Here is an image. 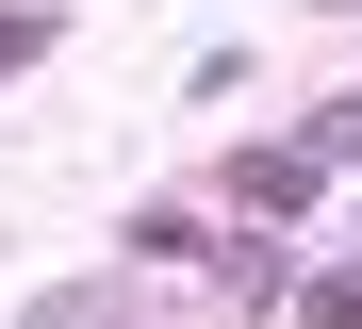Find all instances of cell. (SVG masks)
Listing matches in <instances>:
<instances>
[{"label": "cell", "instance_id": "6", "mask_svg": "<svg viewBox=\"0 0 362 329\" xmlns=\"http://www.w3.org/2000/svg\"><path fill=\"white\" fill-rule=\"evenodd\" d=\"M49 50V17H33V0H0V66H33Z\"/></svg>", "mask_w": 362, "mask_h": 329}, {"label": "cell", "instance_id": "5", "mask_svg": "<svg viewBox=\"0 0 362 329\" xmlns=\"http://www.w3.org/2000/svg\"><path fill=\"white\" fill-rule=\"evenodd\" d=\"M313 165H362V99H329V115H313Z\"/></svg>", "mask_w": 362, "mask_h": 329}, {"label": "cell", "instance_id": "4", "mask_svg": "<svg viewBox=\"0 0 362 329\" xmlns=\"http://www.w3.org/2000/svg\"><path fill=\"white\" fill-rule=\"evenodd\" d=\"M296 329H362V263H313L296 280Z\"/></svg>", "mask_w": 362, "mask_h": 329}, {"label": "cell", "instance_id": "1", "mask_svg": "<svg viewBox=\"0 0 362 329\" xmlns=\"http://www.w3.org/2000/svg\"><path fill=\"white\" fill-rule=\"evenodd\" d=\"M230 181H247V214H313V181H329V165H313V132H296V149H247Z\"/></svg>", "mask_w": 362, "mask_h": 329}, {"label": "cell", "instance_id": "2", "mask_svg": "<svg viewBox=\"0 0 362 329\" xmlns=\"http://www.w3.org/2000/svg\"><path fill=\"white\" fill-rule=\"evenodd\" d=\"M214 280H230V313H296V263L247 231V247H214Z\"/></svg>", "mask_w": 362, "mask_h": 329}, {"label": "cell", "instance_id": "7", "mask_svg": "<svg viewBox=\"0 0 362 329\" xmlns=\"http://www.w3.org/2000/svg\"><path fill=\"white\" fill-rule=\"evenodd\" d=\"M346 17H362V0H346Z\"/></svg>", "mask_w": 362, "mask_h": 329}, {"label": "cell", "instance_id": "3", "mask_svg": "<svg viewBox=\"0 0 362 329\" xmlns=\"http://www.w3.org/2000/svg\"><path fill=\"white\" fill-rule=\"evenodd\" d=\"M17 329H148V313H132V296H115V280H66V296H33Z\"/></svg>", "mask_w": 362, "mask_h": 329}]
</instances>
